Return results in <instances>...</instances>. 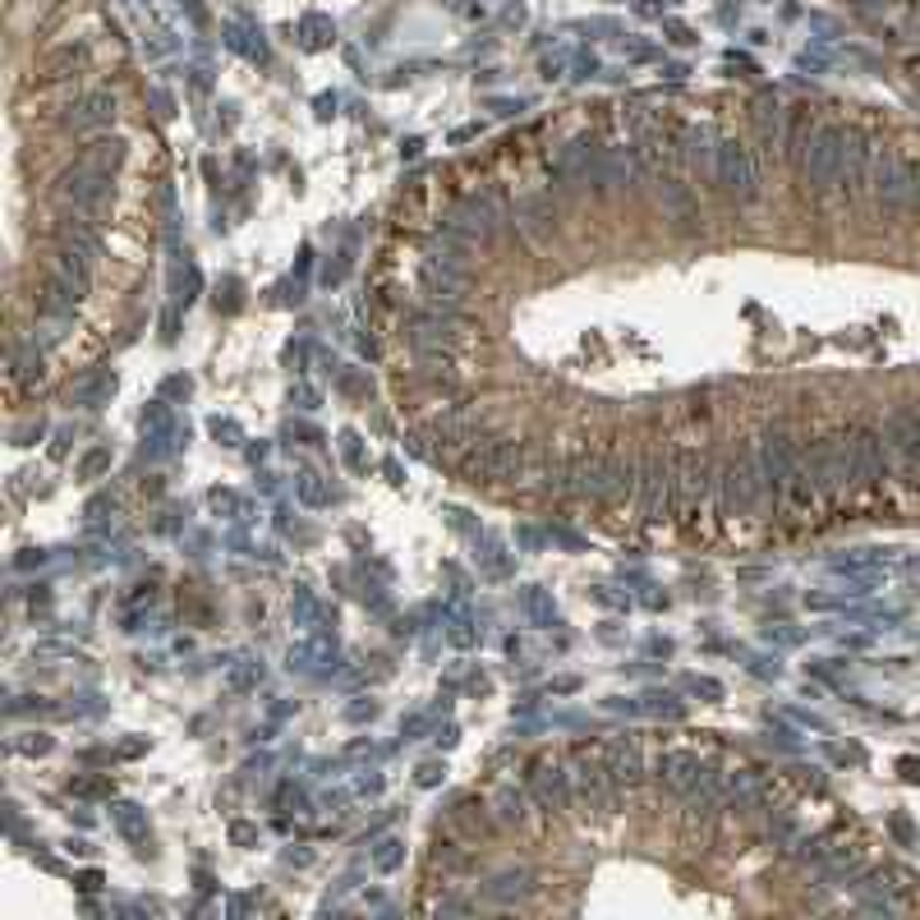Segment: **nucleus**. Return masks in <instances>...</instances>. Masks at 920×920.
Masks as SVG:
<instances>
[{
    "label": "nucleus",
    "instance_id": "f8f14e48",
    "mask_svg": "<svg viewBox=\"0 0 920 920\" xmlns=\"http://www.w3.org/2000/svg\"><path fill=\"white\" fill-rule=\"evenodd\" d=\"M658 778L673 791H690V787H700L704 764H700V755H690V750H667L658 760Z\"/></svg>",
    "mask_w": 920,
    "mask_h": 920
},
{
    "label": "nucleus",
    "instance_id": "f03ea898",
    "mask_svg": "<svg viewBox=\"0 0 920 920\" xmlns=\"http://www.w3.org/2000/svg\"><path fill=\"white\" fill-rule=\"evenodd\" d=\"M635 484V465L626 456H584L571 470V493L580 497H617Z\"/></svg>",
    "mask_w": 920,
    "mask_h": 920
},
{
    "label": "nucleus",
    "instance_id": "5701e85b",
    "mask_svg": "<svg viewBox=\"0 0 920 920\" xmlns=\"http://www.w3.org/2000/svg\"><path fill=\"white\" fill-rule=\"evenodd\" d=\"M686 157L695 161L700 171H704V166L718 157V153H709V130H686Z\"/></svg>",
    "mask_w": 920,
    "mask_h": 920
},
{
    "label": "nucleus",
    "instance_id": "c85d7f7f",
    "mask_svg": "<svg viewBox=\"0 0 920 920\" xmlns=\"http://www.w3.org/2000/svg\"><path fill=\"white\" fill-rule=\"evenodd\" d=\"M378 861V870H396V861H401V843H383V851L373 856Z\"/></svg>",
    "mask_w": 920,
    "mask_h": 920
},
{
    "label": "nucleus",
    "instance_id": "393cba45",
    "mask_svg": "<svg viewBox=\"0 0 920 920\" xmlns=\"http://www.w3.org/2000/svg\"><path fill=\"white\" fill-rule=\"evenodd\" d=\"M525 888H530V874H501V880L488 888V897H497V903H501V897H520Z\"/></svg>",
    "mask_w": 920,
    "mask_h": 920
},
{
    "label": "nucleus",
    "instance_id": "6ab92c4d",
    "mask_svg": "<svg viewBox=\"0 0 920 920\" xmlns=\"http://www.w3.org/2000/svg\"><path fill=\"white\" fill-rule=\"evenodd\" d=\"M124 161V143L120 138H97L88 148L78 153V166H88V171H101V175H116V166Z\"/></svg>",
    "mask_w": 920,
    "mask_h": 920
},
{
    "label": "nucleus",
    "instance_id": "4468645a",
    "mask_svg": "<svg viewBox=\"0 0 920 920\" xmlns=\"http://www.w3.org/2000/svg\"><path fill=\"white\" fill-rule=\"evenodd\" d=\"M520 230L534 240V244H548V235H553V221H557V207H553V198H543V194H534V198H525L520 203Z\"/></svg>",
    "mask_w": 920,
    "mask_h": 920
},
{
    "label": "nucleus",
    "instance_id": "ddd939ff",
    "mask_svg": "<svg viewBox=\"0 0 920 920\" xmlns=\"http://www.w3.org/2000/svg\"><path fill=\"white\" fill-rule=\"evenodd\" d=\"M116 120V97L111 93H88V97H78L65 124L70 130H97V124H111Z\"/></svg>",
    "mask_w": 920,
    "mask_h": 920
},
{
    "label": "nucleus",
    "instance_id": "9b49d317",
    "mask_svg": "<svg viewBox=\"0 0 920 920\" xmlns=\"http://www.w3.org/2000/svg\"><path fill=\"white\" fill-rule=\"evenodd\" d=\"M447 235L451 240H488L493 235V203L488 198H470V203H460L456 213L447 217Z\"/></svg>",
    "mask_w": 920,
    "mask_h": 920
},
{
    "label": "nucleus",
    "instance_id": "7ed1b4c3",
    "mask_svg": "<svg viewBox=\"0 0 920 920\" xmlns=\"http://www.w3.org/2000/svg\"><path fill=\"white\" fill-rule=\"evenodd\" d=\"M764 497H768V488H764V479H760L755 456L741 451V456L723 470V479H718V501H723V511H727V516H746V511H755Z\"/></svg>",
    "mask_w": 920,
    "mask_h": 920
},
{
    "label": "nucleus",
    "instance_id": "2f4dec72",
    "mask_svg": "<svg viewBox=\"0 0 920 920\" xmlns=\"http://www.w3.org/2000/svg\"><path fill=\"white\" fill-rule=\"evenodd\" d=\"M903 773H907V778H920V764L916 760H903Z\"/></svg>",
    "mask_w": 920,
    "mask_h": 920
},
{
    "label": "nucleus",
    "instance_id": "2eb2a0df",
    "mask_svg": "<svg viewBox=\"0 0 920 920\" xmlns=\"http://www.w3.org/2000/svg\"><path fill=\"white\" fill-rule=\"evenodd\" d=\"M667 501H673V470H667L663 460H654L650 474H644V501H640V511L650 516V520H658Z\"/></svg>",
    "mask_w": 920,
    "mask_h": 920
},
{
    "label": "nucleus",
    "instance_id": "a211bd4d",
    "mask_svg": "<svg viewBox=\"0 0 920 920\" xmlns=\"http://www.w3.org/2000/svg\"><path fill=\"white\" fill-rule=\"evenodd\" d=\"M608 773H613V783H626V787H635L644 778V760H640V746L635 741H617L608 750Z\"/></svg>",
    "mask_w": 920,
    "mask_h": 920
},
{
    "label": "nucleus",
    "instance_id": "6e6552de",
    "mask_svg": "<svg viewBox=\"0 0 920 920\" xmlns=\"http://www.w3.org/2000/svg\"><path fill=\"white\" fill-rule=\"evenodd\" d=\"M874 180V143L865 134L847 130V143H843V171H838V190L847 198H856Z\"/></svg>",
    "mask_w": 920,
    "mask_h": 920
},
{
    "label": "nucleus",
    "instance_id": "0eeeda50",
    "mask_svg": "<svg viewBox=\"0 0 920 920\" xmlns=\"http://www.w3.org/2000/svg\"><path fill=\"white\" fill-rule=\"evenodd\" d=\"M111 194H116V184H111V175H101V171H88V166H70L65 175H60V198H65L74 213H83V217H93V213H101V207L111 203Z\"/></svg>",
    "mask_w": 920,
    "mask_h": 920
},
{
    "label": "nucleus",
    "instance_id": "39448f33",
    "mask_svg": "<svg viewBox=\"0 0 920 920\" xmlns=\"http://www.w3.org/2000/svg\"><path fill=\"white\" fill-rule=\"evenodd\" d=\"M870 184H874L880 207H888V213L920 203V171L907 157H897V153H884L880 161H874V180Z\"/></svg>",
    "mask_w": 920,
    "mask_h": 920
},
{
    "label": "nucleus",
    "instance_id": "1a4fd4ad",
    "mask_svg": "<svg viewBox=\"0 0 920 920\" xmlns=\"http://www.w3.org/2000/svg\"><path fill=\"white\" fill-rule=\"evenodd\" d=\"M525 456L530 451L520 443H488L465 470L470 474H488V479H516V474H525Z\"/></svg>",
    "mask_w": 920,
    "mask_h": 920
},
{
    "label": "nucleus",
    "instance_id": "c756f323",
    "mask_svg": "<svg viewBox=\"0 0 920 920\" xmlns=\"http://www.w3.org/2000/svg\"><path fill=\"white\" fill-rule=\"evenodd\" d=\"M107 460H111V456H107V451H93V456H88V460H83V474H97V470H101V465H107Z\"/></svg>",
    "mask_w": 920,
    "mask_h": 920
},
{
    "label": "nucleus",
    "instance_id": "7c9ffc66",
    "mask_svg": "<svg viewBox=\"0 0 920 920\" xmlns=\"http://www.w3.org/2000/svg\"><path fill=\"white\" fill-rule=\"evenodd\" d=\"M420 783H437V764H424L420 768Z\"/></svg>",
    "mask_w": 920,
    "mask_h": 920
},
{
    "label": "nucleus",
    "instance_id": "412c9836",
    "mask_svg": "<svg viewBox=\"0 0 920 920\" xmlns=\"http://www.w3.org/2000/svg\"><path fill=\"white\" fill-rule=\"evenodd\" d=\"M534 791H538V801L548 810H567L571 806V783H567V773H557V768H543L534 778Z\"/></svg>",
    "mask_w": 920,
    "mask_h": 920
},
{
    "label": "nucleus",
    "instance_id": "a878e982",
    "mask_svg": "<svg viewBox=\"0 0 920 920\" xmlns=\"http://www.w3.org/2000/svg\"><path fill=\"white\" fill-rule=\"evenodd\" d=\"M74 65H83V51L78 47H65L60 56L47 60V78H65V70H74Z\"/></svg>",
    "mask_w": 920,
    "mask_h": 920
},
{
    "label": "nucleus",
    "instance_id": "20e7f679",
    "mask_svg": "<svg viewBox=\"0 0 920 920\" xmlns=\"http://www.w3.org/2000/svg\"><path fill=\"white\" fill-rule=\"evenodd\" d=\"M714 171H718L723 194H731L737 203H755L760 198V166H755V153H750L746 143H737V138L718 143Z\"/></svg>",
    "mask_w": 920,
    "mask_h": 920
},
{
    "label": "nucleus",
    "instance_id": "cd10ccee",
    "mask_svg": "<svg viewBox=\"0 0 920 920\" xmlns=\"http://www.w3.org/2000/svg\"><path fill=\"white\" fill-rule=\"evenodd\" d=\"M107 391H116V378H93L78 387V401H97V396H107Z\"/></svg>",
    "mask_w": 920,
    "mask_h": 920
},
{
    "label": "nucleus",
    "instance_id": "bb28decb",
    "mask_svg": "<svg viewBox=\"0 0 920 920\" xmlns=\"http://www.w3.org/2000/svg\"><path fill=\"white\" fill-rule=\"evenodd\" d=\"M300 497L313 501V507H323L327 493H323V484H318V474H304V479H300Z\"/></svg>",
    "mask_w": 920,
    "mask_h": 920
},
{
    "label": "nucleus",
    "instance_id": "dca6fc26",
    "mask_svg": "<svg viewBox=\"0 0 920 920\" xmlns=\"http://www.w3.org/2000/svg\"><path fill=\"white\" fill-rule=\"evenodd\" d=\"M60 249H74V254L83 258H101V240H97V230L88 226V217H70V221H60Z\"/></svg>",
    "mask_w": 920,
    "mask_h": 920
},
{
    "label": "nucleus",
    "instance_id": "423d86ee",
    "mask_svg": "<svg viewBox=\"0 0 920 920\" xmlns=\"http://www.w3.org/2000/svg\"><path fill=\"white\" fill-rule=\"evenodd\" d=\"M847 451H851V484L856 488H880L888 479V437L880 428H851L847 433Z\"/></svg>",
    "mask_w": 920,
    "mask_h": 920
},
{
    "label": "nucleus",
    "instance_id": "f3484780",
    "mask_svg": "<svg viewBox=\"0 0 920 920\" xmlns=\"http://www.w3.org/2000/svg\"><path fill=\"white\" fill-rule=\"evenodd\" d=\"M755 134H760V143H764L768 153L787 143V111H783L773 97H764L760 107H755Z\"/></svg>",
    "mask_w": 920,
    "mask_h": 920
},
{
    "label": "nucleus",
    "instance_id": "473e14b6",
    "mask_svg": "<svg viewBox=\"0 0 920 920\" xmlns=\"http://www.w3.org/2000/svg\"><path fill=\"white\" fill-rule=\"evenodd\" d=\"M916 171H920V166H916Z\"/></svg>",
    "mask_w": 920,
    "mask_h": 920
},
{
    "label": "nucleus",
    "instance_id": "aec40b11",
    "mask_svg": "<svg viewBox=\"0 0 920 920\" xmlns=\"http://www.w3.org/2000/svg\"><path fill=\"white\" fill-rule=\"evenodd\" d=\"M51 277H60L65 286H74L78 295H88V258L74 254V249H60L51 258Z\"/></svg>",
    "mask_w": 920,
    "mask_h": 920
},
{
    "label": "nucleus",
    "instance_id": "4be33fe9",
    "mask_svg": "<svg viewBox=\"0 0 920 920\" xmlns=\"http://www.w3.org/2000/svg\"><path fill=\"white\" fill-rule=\"evenodd\" d=\"M116 824H120V833H124L130 843L148 838V820L138 814V806H116Z\"/></svg>",
    "mask_w": 920,
    "mask_h": 920
},
{
    "label": "nucleus",
    "instance_id": "b1692460",
    "mask_svg": "<svg viewBox=\"0 0 920 920\" xmlns=\"http://www.w3.org/2000/svg\"><path fill=\"white\" fill-rule=\"evenodd\" d=\"M497 814H501V820H525V797L511 791V787H501L497 791Z\"/></svg>",
    "mask_w": 920,
    "mask_h": 920
},
{
    "label": "nucleus",
    "instance_id": "f257e3e1",
    "mask_svg": "<svg viewBox=\"0 0 920 920\" xmlns=\"http://www.w3.org/2000/svg\"><path fill=\"white\" fill-rule=\"evenodd\" d=\"M843 143H847V130L843 124H814V134L806 143L801 161L791 166V171L801 175V184L810 194H824V190H838V171H843Z\"/></svg>",
    "mask_w": 920,
    "mask_h": 920
},
{
    "label": "nucleus",
    "instance_id": "9d476101",
    "mask_svg": "<svg viewBox=\"0 0 920 920\" xmlns=\"http://www.w3.org/2000/svg\"><path fill=\"white\" fill-rule=\"evenodd\" d=\"M608 778H613V773L603 768V764L576 755L571 783H576V801L584 806V814H603V810H608Z\"/></svg>",
    "mask_w": 920,
    "mask_h": 920
}]
</instances>
